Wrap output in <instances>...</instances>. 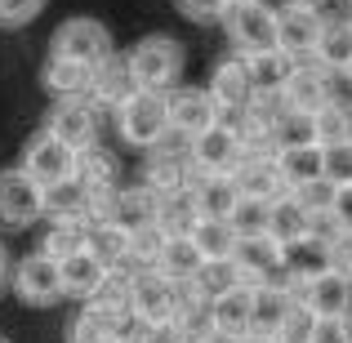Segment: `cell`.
<instances>
[{"label": "cell", "instance_id": "obj_1", "mask_svg": "<svg viewBox=\"0 0 352 343\" xmlns=\"http://www.w3.org/2000/svg\"><path fill=\"white\" fill-rule=\"evenodd\" d=\"M116 129L129 147H161L170 138V112H165V89H129L112 107Z\"/></svg>", "mask_w": 352, "mask_h": 343}, {"label": "cell", "instance_id": "obj_2", "mask_svg": "<svg viewBox=\"0 0 352 343\" xmlns=\"http://www.w3.org/2000/svg\"><path fill=\"white\" fill-rule=\"evenodd\" d=\"M219 23L228 27V41H232L236 54H245V58L276 49V9H267L263 0H232Z\"/></svg>", "mask_w": 352, "mask_h": 343}, {"label": "cell", "instance_id": "obj_3", "mask_svg": "<svg viewBox=\"0 0 352 343\" xmlns=\"http://www.w3.org/2000/svg\"><path fill=\"white\" fill-rule=\"evenodd\" d=\"M125 58H129V76H134L138 89H174V80L183 71V49L174 36H147Z\"/></svg>", "mask_w": 352, "mask_h": 343}, {"label": "cell", "instance_id": "obj_4", "mask_svg": "<svg viewBox=\"0 0 352 343\" xmlns=\"http://www.w3.org/2000/svg\"><path fill=\"white\" fill-rule=\"evenodd\" d=\"M9 281H14V294L27 303V308H54V303L67 299V294H63V276H58V258H50L45 250L18 258V267L9 272Z\"/></svg>", "mask_w": 352, "mask_h": 343}, {"label": "cell", "instance_id": "obj_5", "mask_svg": "<svg viewBox=\"0 0 352 343\" xmlns=\"http://www.w3.org/2000/svg\"><path fill=\"white\" fill-rule=\"evenodd\" d=\"M36 219H45V188L32 174L18 170H0V228H32Z\"/></svg>", "mask_w": 352, "mask_h": 343}, {"label": "cell", "instance_id": "obj_6", "mask_svg": "<svg viewBox=\"0 0 352 343\" xmlns=\"http://www.w3.org/2000/svg\"><path fill=\"white\" fill-rule=\"evenodd\" d=\"M23 170L32 174L41 188L76 179V147H67L63 138H54L50 129H41V134H32L27 147H23Z\"/></svg>", "mask_w": 352, "mask_h": 343}, {"label": "cell", "instance_id": "obj_7", "mask_svg": "<svg viewBox=\"0 0 352 343\" xmlns=\"http://www.w3.org/2000/svg\"><path fill=\"white\" fill-rule=\"evenodd\" d=\"M134 317H143L147 326H165V321H174V312H179V285L170 281V276H161L156 267H143V272H134V281H129V303H125Z\"/></svg>", "mask_w": 352, "mask_h": 343}, {"label": "cell", "instance_id": "obj_8", "mask_svg": "<svg viewBox=\"0 0 352 343\" xmlns=\"http://www.w3.org/2000/svg\"><path fill=\"white\" fill-rule=\"evenodd\" d=\"M188 156H192V165H197L201 174H219V170H232L241 156H245V143H241L232 120L219 116L214 125H206L201 134L188 138Z\"/></svg>", "mask_w": 352, "mask_h": 343}, {"label": "cell", "instance_id": "obj_9", "mask_svg": "<svg viewBox=\"0 0 352 343\" xmlns=\"http://www.w3.org/2000/svg\"><path fill=\"white\" fill-rule=\"evenodd\" d=\"M50 54L94 67V63H103L107 54H112V32H107L98 18H67V23L50 36Z\"/></svg>", "mask_w": 352, "mask_h": 343}, {"label": "cell", "instance_id": "obj_10", "mask_svg": "<svg viewBox=\"0 0 352 343\" xmlns=\"http://www.w3.org/2000/svg\"><path fill=\"white\" fill-rule=\"evenodd\" d=\"M290 294L312 312V317H352V276L335 272V267L312 272L308 281H299Z\"/></svg>", "mask_w": 352, "mask_h": 343}, {"label": "cell", "instance_id": "obj_11", "mask_svg": "<svg viewBox=\"0 0 352 343\" xmlns=\"http://www.w3.org/2000/svg\"><path fill=\"white\" fill-rule=\"evenodd\" d=\"M330 94V71L321 67L317 58H299L290 67V76H285V85L276 89V103H281V112H317Z\"/></svg>", "mask_w": 352, "mask_h": 343}, {"label": "cell", "instance_id": "obj_12", "mask_svg": "<svg viewBox=\"0 0 352 343\" xmlns=\"http://www.w3.org/2000/svg\"><path fill=\"white\" fill-rule=\"evenodd\" d=\"M232 281L241 285H258V281H276L285 272V245H276L272 236H241L236 254H232Z\"/></svg>", "mask_w": 352, "mask_h": 343}, {"label": "cell", "instance_id": "obj_13", "mask_svg": "<svg viewBox=\"0 0 352 343\" xmlns=\"http://www.w3.org/2000/svg\"><path fill=\"white\" fill-rule=\"evenodd\" d=\"M45 129H50L54 138H63L67 147H76V152H80V147L98 143V107L89 103L85 94H76V98H54Z\"/></svg>", "mask_w": 352, "mask_h": 343}, {"label": "cell", "instance_id": "obj_14", "mask_svg": "<svg viewBox=\"0 0 352 343\" xmlns=\"http://www.w3.org/2000/svg\"><path fill=\"white\" fill-rule=\"evenodd\" d=\"M165 112H170V134H201L206 125H214L219 116V103L210 89H197V85H179V89H165Z\"/></svg>", "mask_w": 352, "mask_h": 343}, {"label": "cell", "instance_id": "obj_15", "mask_svg": "<svg viewBox=\"0 0 352 343\" xmlns=\"http://www.w3.org/2000/svg\"><path fill=\"white\" fill-rule=\"evenodd\" d=\"M206 321H210L214 335H223L232 343L245 339L250 335V285L223 281L214 294H210V303H206Z\"/></svg>", "mask_w": 352, "mask_h": 343}, {"label": "cell", "instance_id": "obj_16", "mask_svg": "<svg viewBox=\"0 0 352 343\" xmlns=\"http://www.w3.org/2000/svg\"><path fill=\"white\" fill-rule=\"evenodd\" d=\"M210 94H214L219 112H241L258 98V85H254V71H250V58L245 54H232L214 67L210 76Z\"/></svg>", "mask_w": 352, "mask_h": 343}, {"label": "cell", "instance_id": "obj_17", "mask_svg": "<svg viewBox=\"0 0 352 343\" xmlns=\"http://www.w3.org/2000/svg\"><path fill=\"white\" fill-rule=\"evenodd\" d=\"M232 179H236L241 197H254V201H276L281 192H290L285 179H281V170H276L272 152H245L232 165Z\"/></svg>", "mask_w": 352, "mask_h": 343}, {"label": "cell", "instance_id": "obj_18", "mask_svg": "<svg viewBox=\"0 0 352 343\" xmlns=\"http://www.w3.org/2000/svg\"><path fill=\"white\" fill-rule=\"evenodd\" d=\"M317 32H321V14L308 5H285L276 14V49H285L290 58H312Z\"/></svg>", "mask_w": 352, "mask_h": 343}, {"label": "cell", "instance_id": "obj_19", "mask_svg": "<svg viewBox=\"0 0 352 343\" xmlns=\"http://www.w3.org/2000/svg\"><path fill=\"white\" fill-rule=\"evenodd\" d=\"M134 89V76H129V58L125 54H107L103 63H94V76H89V89H85V98L94 107H116L120 98Z\"/></svg>", "mask_w": 352, "mask_h": 343}, {"label": "cell", "instance_id": "obj_20", "mask_svg": "<svg viewBox=\"0 0 352 343\" xmlns=\"http://www.w3.org/2000/svg\"><path fill=\"white\" fill-rule=\"evenodd\" d=\"M312 232H317V219L294 201V192H281V197L272 201V210H267V236H272L276 245H299Z\"/></svg>", "mask_w": 352, "mask_h": 343}, {"label": "cell", "instance_id": "obj_21", "mask_svg": "<svg viewBox=\"0 0 352 343\" xmlns=\"http://www.w3.org/2000/svg\"><path fill=\"white\" fill-rule=\"evenodd\" d=\"M188 236H192V245L201 250V258H206V263L228 267V263H232V254H236L241 232L232 228V219H206V214H201L197 223H192Z\"/></svg>", "mask_w": 352, "mask_h": 343}, {"label": "cell", "instance_id": "obj_22", "mask_svg": "<svg viewBox=\"0 0 352 343\" xmlns=\"http://www.w3.org/2000/svg\"><path fill=\"white\" fill-rule=\"evenodd\" d=\"M192 197H197V210L206 219H228L236 210V201H241V188H236L232 170H219V174H201L197 170V179H192Z\"/></svg>", "mask_w": 352, "mask_h": 343}, {"label": "cell", "instance_id": "obj_23", "mask_svg": "<svg viewBox=\"0 0 352 343\" xmlns=\"http://www.w3.org/2000/svg\"><path fill=\"white\" fill-rule=\"evenodd\" d=\"M276 156V170H281L285 188H303V183L312 179H326L321 174V143H312V138H303V143H281L272 147Z\"/></svg>", "mask_w": 352, "mask_h": 343}, {"label": "cell", "instance_id": "obj_24", "mask_svg": "<svg viewBox=\"0 0 352 343\" xmlns=\"http://www.w3.org/2000/svg\"><path fill=\"white\" fill-rule=\"evenodd\" d=\"M152 267L161 276H170L174 285H183V281H197V276H201L206 258H201V250L192 245L188 232H174V236H165V245H161V254H156Z\"/></svg>", "mask_w": 352, "mask_h": 343}, {"label": "cell", "instance_id": "obj_25", "mask_svg": "<svg viewBox=\"0 0 352 343\" xmlns=\"http://www.w3.org/2000/svg\"><path fill=\"white\" fill-rule=\"evenodd\" d=\"M103 272H107V263L89 245L76 250V254H67V258H58V276H63V294H67V299H89L94 285L103 281Z\"/></svg>", "mask_w": 352, "mask_h": 343}, {"label": "cell", "instance_id": "obj_26", "mask_svg": "<svg viewBox=\"0 0 352 343\" xmlns=\"http://www.w3.org/2000/svg\"><path fill=\"white\" fill-rule=\"evenodd\" d=\"M312 58H317L326 71H344L348 67V58H352V23L348 18H321Z\"/></svg>", "mask_w": 352, "mask_h": 343}, {"label": "cell", "instance_id": "obj_27", "mask_svg": "<svg viewBox=\"0 0 352 343\" xmlns=\"http://www.w3.org/2000/svg\"><path fill=\"white\" fill-rule=\"evenodd\" d=\"M89 76H94V67L89 63H76V58H58V54H50L41 67V80L45 89H50L54 98H76L89 89Z\"/></svg>", "mask_w": 352, "mask_h": 343}, {"label": "cell", "instance_id": "obj_28", "mask_svg": "<svg viewBox=\"0 0 352 343\" xmlns=\"http://www.w3.org/2000/svg\"><path fill=\"white\" fill-rule=\"evenodd\" d=\"M152 219H156V192H152V188H116V192H112L107 223L134 232L138 223H152Z\"/></svg>", "mask_w": 352, "mask_h": 343}, {"label": "cell", "instance_id": "obj_29", "mask_svg": "<svg viewBox=\"0 0 352 343\" xmlns=\"http://www.w3.org/2000/svg\"><path fill=\"white\" fill-rule=\"evenodd\" d=\"M192 179H197V165H192V156L152 152V161H147V188H152V192L192 188Z\"/></svg>", "mask_w": 352, "mask_h": 343}, {"label": "cell", "instance_id": "obj_30", "mask_svg": "<svg viewBox=\"0 0 352 343\" xmlns=\"http://www.w3.org/2000/svg\"><path fill=\"white\" fill-rule=\"evenodd\" d=\"M201 219L197 210V197H192V188H174V192H156V223L165 232H192V223Z\"/></svg>", "mask_w": 352, "mask_h": 343}, {"label": "cell", "instance_id": "obj_31", "mask_svg": "<svg viewBox=\"0 0 352 343\" xmlns=\"http://www.w3.org/2000/svg\"><path fill=\"white\" fill-rule=\"evenodd\" d=\"M308 125H312V143H321V147L344 143V138L352 134V107L335 103V98H326L317 112H308Z\"/></svg>", "mask_w": 352, "mask_h": 343}, {"label": "cell", "instance_id": "obj_32", "mask_svg": "<svg viewBox=\"0 0 352 343\" xmlns=\"http://www.w3.org/2000/svg\"><path fill=\"white\" fill-rule=\"evenodd\" d=\"M125 308H103V303L85 299V312L76 317L72 326V343H112V330H116V317Z\"/></svg>", "mask_w": 352, "mask_h": 343}, {"label": "cell", "instance_id": "obj_33", "mask_svg": "<svg viewBox=\"0 0 352 343\" xmlns=\"http://www.w3.org/2000/svg\"><path fill=\"white\" fill-rule=\"evenodd\" d=\"M85 201H89L85 183L80 179H63V183H54V188H45V214L50 219H85Z\"/></svg>", "mask_w": 352, "mask_h": 343}, {"label": "cell", "instance_id": "obj_34", "mask_svg": "<svg viewBox=\"0 0 352 343\" xmlns=\"http://www.w3.org/2000/svg\"><path fill=\"white\" fill-rule=\"evenodd\" d=\"M299 58H290L285 49H267V54H254L250 58V71H254V85H258V98H276V89L285 85L290 67Z\"/></svg>", "mask_w": 352, "mask_h": 343}, {"label": "cell", "instance_id": "obj_35", "mask_svg": "<svg viewBox=\"0 0 352 343\" xmlns=\"http://www.w3.org/2000/svg\"><path fill=\"white\" fill-rule=\"evenodd\" d=\"M89 245V223L85 219H54V228L45 232V241H41V250L50 258H67V254H76V250H85Z\"/></svg>", "mask_w": 352, "mask_h": 343}, {"label": "cell", "instance_id": "obj_36", "mask_svg": "<svg viewBox=\"0 0 352 343\" xmlns=\"http://www.w3.org/2000/svg\"><path fill=\"white\" fill-rule=\"evenodd\" d=\"M89 250H94L98 258H103L107 267H120V263H129V232L125 228H116V223H89ZM134 267V263H129Z\"/></svg>", "mask_w": 352, "mask_h": 343}, {"label": "cell", "instance_id": "obj_37", "mask_svg": "<svg viewBox=\"0 0 352 343\" xmlns=\"http://www.w3.org/2000/svg\"><path fill=\"white\" fill-rule=\"evenodd\" d=\"M76 179L80 183H116V156L98 143L80 147L76 152Z\"/></svg>", "mask_w": 352, "mask_h": 343}, {"label": "cell", "instance_id": "obj_38", "mask_svg": "<svg viewBox=\"0 0 352 343\" xmlns=\"http://www.w3.org/2000/svg\"><path fill=\"white\" fill-rule=\"evenodd\" d=\"M165 232L161 223H138L134 232H129V263H138V267H152L156 263V254H161V245H165Z\"/></svg>", "mask_w": 352, "mask_h": 343}, {"label": "cell", "instance_id": "obj_39", "mask_svg": "<svg viewBox=\"0 0 352 343\" xmlns=\"http://www.w3.org/2000/svg\"><path fill=\"white\" fill-rule=\"evenodd\" d=\"M129 281H134V267H129V263L107 267L103 281L94 285V294H89V299L103 303V308H125V303H129Z\"/></svg>", "mask_w": 352, "mask_h": 343}, {"label": "cell", "instance_id": "obj_40", "mask_svg": "<svg viewBox=\"0 0 352 343\" xmlns=\"http://www.w3.org/2000/svg\"><path fill=\"white\" fill-rule=\"evenodd\" d=\"M267 210H272V201H254V197H241L236 210L228 219H232V228L241 236H263L267 232Z\"/></svg>", "mask_w": 352, "mask_h": 343}, {"label": "cell", "instance_id": "obj_41", "mask_svg": "<svg viewBox=\"0 0 352 343\" xmlns=\"http://www.w3.org/2000/svg\"><path fill=\"white\" fill-rule=\"evenodd\" d=\"M290 192H294V201H299L312 219H330V201H335V183L330 179H312V183L290 188Z\"/></svg>", "mask_w": 352, "mask_h": 343}, {"label": "cell", "instance_id": "obj_42", "mask_svg": "<svg viewBox=\"0 0 352 343\" xmlns=\"http://www.w3.org/2000/svg\"><path fill=\"white\" fill-rule=\"evenodd\" d=\"M321 174H326L330 183H348L352 179V143H330L321 147Z\"/></svg>", "mask_w": 352, "mask_h": 343}, {"label": "cell", "instance_id": "obj_43", "mask_svg": "<svg viewBox=\"0 0 352 343\" xmlns=\"http://www.w3.org/2000/svg\"><path fill=\"white\" fill-rule=\"evenodd\" d=\"M45 5H50V0H0V27L18 32V27L36 23V18L45 14Z\"/></svg>", "mask_w": 352, "mask_h": 343}, {"label": "cell", "instance_id": "obj_44", "mask_svg": "<svg viewBox=\"0 0 352 343\" xmlns=\"http://www.w3.org/2000/svg\"><path fill=\"white\" fill-rule=\"evenodd\" d=\"M326 267L352 276V232L348 228H330L326 232Z\"/></svg>", "mask_w": 352, "mask_h": 343}, {"label": "cell", "instance_id": "obj_45", "mask_svg": "<svg viewBox=\"0 0 352 343\" xmlns=\"http://www.w3.org/2000/svg\"><path fill=\"white\" fill-rule=\"evenodd\" d=\"M303 343H352V321L348 317H312Z\"/></svg>", "mask_w": 352, "mask_h": 343}, {"label": "cell", "instance_id": "obj_46", "mask_svg": "<svg viewBox=\"0 0 352 343\" xmlns=\"http://www.w3.org/2000/svg\"><path fill=\"white\" fill-rule=\"evenodd\" d=\"M174 9H179L188 23H219L228 0H174Z\"/></svg>", "mask_w": 352, "mask_h": 343}, {"label": "cell", "instance_id": "obj_47", "mask_svg": "<svg viewBox=\"0 0 352 343\" xmlns=\"http://www.w3.org/2000/svg\"><path fill=\"white\" fill-rule=\"evenodd\" d=\"M147 330H152V326H147V321L143 317H134V312H120V317H116V330H112V343H147Z\"/></svg>", "mask_w": 352, "mask_h": 343}, {"label": "cell", "instance_id": "obj_48", "mask_svg": "<svg viewBox=\"0 0 352 343\" xmlns=\"http://www.w3.org/2000/svg\"><path fill=\"white\" fill-rule=\"evenodd\" d=\"M330 223L352 232V179L335 183V201H330Z\"/></svg>", "mask_w": 352, "mask_h": 343}, {"label": "cell", "instance_id": "obj_49", "mask_svg": "<svg viewBox=\"0 0 352 343\" xmlns=\"http://www.w3.org/2000/svg\"><path fill=\"white\" fill-rule=\"evenodd\" d=\"M5 285H9V250L0 245V294H5Z\"/></svg>", "mask_w": 352, "mask_h": 343}, {"label": "cell", "instance_id": "obj_50", "mask_svg": "<svg viewBox=\"0 0 352 343\" xmlns=\"http://www.w3.org/2000/svg\"><path fill=\"white\" fill-rule=\"evenodd\" d=\"M236 343H281V339H276V335H254V330H250V335L236 339Z\"/></svg>", "mask_w": 352, "mask_h": 343}, {"label": "cell", "instance_id": "obj_51", "mask_svg": "<svg viewBox=\"0 0 352 343\" xmlns=\"http://www.w3.org/2000/svg\"><path fill=\"white\" fill-rule=\"evenodd\" d=\"M290 5H308V9H321V5H330V0H290Z\"/></svg>", "mask_w": 352, "mask_h": 343}, {"label": "cell", "instance_id": "obj_52", "mask_svg": "<svg viewBox=\"0 0 352 343\" xmlns=\"http://www.w3.org/2000/svg\"><path fill=\"white\" fill-rule=\"evenodd\" d=\"M344 76H348V80H352V58H348V67H344Z\"/></svg>", "mask_w": 352, "mask_h": 343}, {"label": "cell", "instance_id": "obj_53", "mask_svg": "<svg viewBox=\"0 0 352 343\" xmlns=\"http://www.w3.org/2000/svg\"><path fill=\"white\" fill-rule=\"evenodd\" d=\"M0 343H14V339H9V335H0Z\"/></svg>", "mask_w": 352, "mask_h": 343}, {"label": "cell", "instance_id": "obj_54", "mask_svg": "<svg viewBox=\"0 0 352 343\" xmlns=\"http://www.w3.org/2000/svg\"><path fill=\"white\" fill-rule=\"evenodd\" d=\"M348 23H352V14H348Z\"/></svg>", "mask_w": 352, "mask_h": 343}, {"label": "cell", "instance_id": "obj_55", "mask_svg": "<svg viewBox=\"0 0 352 343\" xmlns=\"http://www.w3.org/2000/svg\"><path fill=\"white\" fill-rule=\"evenodd\" d=\"M228 5H232V0H228Z\"/></svg>", "mask_w": 352, "mask_h": 343}]
</instances>
